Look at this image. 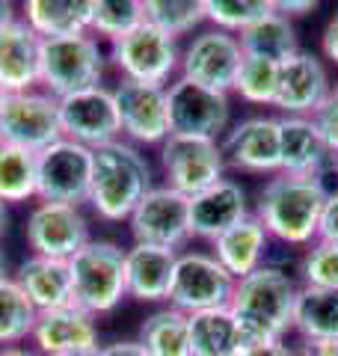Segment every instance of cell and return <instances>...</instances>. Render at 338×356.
Returning a JSON list of instances; mask_svg holds the SVG:
<instances>
[{"instance_id":"cell-43","label":"cell","mask_w":338,"mask_h":356,"mask_svg":"<svg viewBox=\"0 0 338 356\" xmlns=\"http://www.w3.org/2000/svg\"><path fill=\"white\" fill-rule=\"evenodd\" d=\"M318 6H321L318 0H276V9H279L282 15H288L291 21H294V18H306V15H312Z\"/></svg>"},{"instance_id":"cell-29","label":"cell","mask_w":338,"mask_h":356,"mask_svg":"<svg viewBox=\"0 0 338 356\" xmlns=\"http://www.w3.org/2000/svg\"><path fill=\"white\" fill-rule=\"evenodd\" d=\"M294 336L338 341V288L300 285L294 306Z\"/></svg>"},{"instance_id":"cell-10","label":"cell","mask_w":338,"mask_h":356,"mask_svg":"<svg viewBox=\"0 0 338 356\" xmlns=\"http://www.w3.org/2000/svg\"><path fill=\"white\" fill-rule=\"evenodd\" d=\"M56 140H63L60 102L51 92L30 89V92L6 95L0 110V143L39 154Z\"/></svg>"},{"instance_id":"cell-1","label":"cell","mask_w":338,"mask_h":356,"mask_svg":"<svg viewBox=\"0 0 338 356\" xmlns=\"http://www.w3.org/2000/svg\"><path fill=\"white\" fill-rule=\"evenodd\" d=\"M297 294L300 280L273 261L234 282L229 312L238 321L243 344L288 339L294 332Z\"/></svg>"},{"instance_id":"cell-4","label":"cell","mask_w":338,"mask_h":356,"mask_svg":"<svg viewBox=\"0 0 338 356\" xmlns=\"http://www.w3.org/2000/svg\"><path fill=\"white\" fill-rule=\"evenodd\" d=\"M107 54L92 33L63 39H42V63H39V86L54 98H65L83 89L104 86Z\"/></svg>"},{"instance_id":"cell-42","label":"cell","mask_w":338,"mask_h":356,"mask_svg":"<svg viewBox=\"0 0 338 356\" xmlns=\"http://www.w3.org/2000/svg\"><path fill=\"white\" fill-rule=\"evenodd\" d=\"M294 356H338V341H321V339H294L291 341Z\"/></svg>"},{"instance_id":"cell-51","label":"cell","mask_w":338,"mask_h":356,"mask_svg":"<svg viewBox=\"0 0 338 356\" xmlns=\"http://www.w3.org/2000/svg\"><path fill=\"white\" fill-rule=\"evenodd\" d=\"M332 175L338 178V154H335V158H332Z\"/></svg>"},{"instance_id":"cell-21","label":"cell","mask_w":338,"mask_h":356,"mask_svg":"<svg viewBox=\"0 0 338 356\" xmlns=\"http://www.w3.org/2000/svg\"><path fill=\"white\" fill-rule=\"evenodd\" d=\"M279 172L323 178L332 172V154L318 137L312 119L279 116Z\"/></svg>"},{"instance_id":"cell-25","label":"cell","mask_w":338,"mask_h":356,"mask_svg":"<svg viewBox=\"0 0 338 356\" xmlns=\"http://www.w3.org/2000/svg\"><path fill=\"white\" fill-rule=\"evenodd\" d=\"M15 282L39 312L60 309V306L72 303V270H69V261L27 255V259L18 264V270H15Z\"/></svg>"},{"instance_id":"cell-44","label":"cell","mask_w":338,"mask_h":356,"mask_svg":"<svg viewBox=\"0 0 338 356\" xmlns=\"http://www.w3.org/2000/svg\"><path fill=\"white\" fill-rule=\"evenodd\" d=\"M98 356H149L143 350V344L137 339H125V341H113V344H101Z\"/></svg>"},{"instance_id":"cell-46","label":"cell","mask_w":338,"mask_h":356,"mask_svg":"<svg viewBox=\"0 0 338 356\" xmlns=\"http://www.w3.org/2000/svg\"><path fill=\"white\" fill-rule=\"evenodd\" d=\"M0 356H39L33 348H21V344H13V348H0Z\"/></svg>"},{"instance_id":"cell-13","label":"cell","mask_w":338,"mask_h":356,"mask_svg":"<svg viewBox=\"0 0 338 356\" xmlns=\"http://www.w3.org/2000/svg\"><path fill=\"white\" fill-rule=\"evenodd\" d=\"M225 172L261 175L270 178L279 172V116L258 113L241 122H232L220 140Z\"/></svg>"},{"instance_id":"cell-32","label":"cell","mask_w":338,"mask_h":356,"mask_svg":"<svg viewBox=\"0 0 338 356\" xmlns=\"http://www.w3.org/2000/svg\"><path fill=\"white\" fill-rule=\"evenodd\" d=\"M39 309L30 303V297L21 291L18 282L9 280L0 282V348H13L33 336Z\"/></svg>"},{"instance_id":"cell-47","label":"cell","mask_w":338,"mask_h":356,"mask_svg":"<svg viewBox=\"0 0 338 356\" xmlns=\"http://www.w3.org/2000/svg\"><path fill=\"white\" fill-rule=\"evenodd\" d=\"M6 232H9V208L0 202V238H3Z\"/></svg>"},{"instance_id":"cell-28","label":"cell","mask_w":338,"mask_h":356,"mask_svg":"<svg viewBox=\"0 0 338 356\" xmlns=\"http://www.w3.org/2000/svg\"><path fill=\"white\" fill-rule=\"evenodd\" d=\"M190 318V356H238L241 327L229 309L196 312Z\"/></svg>"},{"instance_id":"cell-39","label":"cell","mask_w":338,"mask_h":356,"mask_svg":"<svg viewBox=\"0 0 338 356\" xmlns=\"http://www.w3.org/2000/svg\"><path fill=\"white\" fill-rule=\"evenodd\" d=\"M318 241L338 243V187H332V191L326 193L321 222H318Z\"/></svg>"},{"instance_id":"cell-17","label":"cell","mask_w":338,"mask_h":356,"mask_svg":"<svg viewBox=\"0 0 338 356\" xmlns=\"http://www.w3.org/2000/svg\"><path fill=\"white\" fill-rule=\"evenodd\" d=\"M113 102L119 110V125L125 143L137 146H163L169 131V107L166 86H149L119 81L113 86Z\"/></svg>"},{"instance_id":"cell-23","label":"cell","mask_w":338,"mask_h":356,"mask_svg":"<svg viewBox=\"0 0 338 356\" xmlns=\"http://www.w3.org/2000/svg\"><path fill=\"white\" fill-rule=\"evenodd\" d=\"M42 39L27 27L24 18L0 30V86L13 92H30L39 86Z\"/></svg>"},{"instance_id":"cell-6","label":"cell","mask_w":338,"mask_h":356,"mask_svg":"<svg viewBox=\"0 0 338 356\" xmlns=\"http://www.w3.org/2000/svg\"><path fill=\"white\" fill-rule=\"evenodd\" d=\"M110 63L116 65L119 81L169 86L178 77L182 48L172 36H166L149 21H143L128 36L110 42Z\"/></svg>"},{"instance_id":"cell-15","label":"cell","mask_w":338,"mask_h":356,"mask_svg":"<svg viewBox=\"0 0 338 356\" xmlns=\"http://www.w3.org/2000/svg\"><path fill=\"white\" fill-rule=\"evenodd\" d=\"M24 238L33 255L56 261H72L77 252L92 238H89V220L81 208L60 205V202H39L27 214Z\"/></svg>"},{"instance_id":"cell-52","label":"cell","mask_w":338,"mask_h":356,"mask_svg":"<svg viewBox=\"0 0 338 356\" xmlns=\"http://www.w3.org/2000/svg\"><path fill=\"white\" fill-rule=\"evenodd\" d=\"M332 92L338 95V77H335V83H332Z\"/></svg>"},{"instance_id":"cell-40","label":"cell","mask_w":338,"mask_h":356,"mask_svg":"<svg viewBox=\"0 0 338 356\" xmlns=\"http://www.w3.org/2000/svg\"><path fill=\"white\" fill-rule=\"evenodd\" d=\"M238 356H294V348H291L288 339L250 341V344H241V353Z\"/></svg>"},{"instance_id":"cell-7","label":"cell","mask_w":338,"mask_h":356,"mask_svg":"<svg viewBox=\"0 0 338 356\" xmlns=\"http://www.w3.org/2000/svg\"><path fill=\"white\" fill-rule=\"evenodd\" d=\"M232 294H234V276L211 252L202 250L178 252L166 306L184 312V315H196V312L229 309Z\"/></svg>"},{"instance_id":"cell-8","label":"cell","mask_w":338,"mask_h":356,"mask_svg":"<svg viewBox=\"0 0 338 356\" xmlns=\"http://www.w3.org/2000/svg\"><path fill=\"white\" fill-rule=\"evenodd\" d=\"M166 107L169 131L178 137H202L220 143L225 131L232 128V95L184 81V77H175L166 86Z\"/></svg>"},{"instance_id":"cell-49","label":"cell","mask_w":338,"mask_h":356,"mask_svg":"<svg viewBox=\"0 0 338 356\" xmlns=\"http://www.w3.org/2000/svg\"><path fill=\"white\" fill-rule=\"evenodd\" d=\"M56 356H98V350H77V353H56Z\"/></svg>"},{"instance_id":"cell-12","label":"cell","mask_w":338,"mask_h":356,"mask_svg":"<svg viewBox=\"0 0 338 356\" xmlns=\"http://www.w3.org/2000/svg\"><path fill=\"white\" fill-rule=\"evenodd\" d=\"M241 63H243L241 39L232 36V33L208 27V30H199L196 36H190L187 48L182 51L178 77L232 95Z\"/></svg>"},{"instance_id":"cell-37","label":"cell","mask_w":338,"mask_h":356,"mask_svg":"<svg viewBox=\"0 0 338 356\" xmlns=\"http://www.w3.org/2000/svg\"><path fill=\"white\" fill-rule=\"evenodd\" d=\"M300 285L306 288H338V243L314 241L303 250L300 259Z\"/></svg>"},{"instance_id":"cell-24","label":"cell","mask_w":338,"mask_h":356,"mask_svg":"<svg viewBox=\"0 0 338 356\" xmlns=\"http://www.w3.org/2000/svg\"><path fill=\"white\" fill-rule=\"evenodd\" d=\"M270 247H273V238L267 235L264 222L255 214H250L211 243V255L234 276V282H238L270 261Z\"/></svg>"},{"instance_id":"cell-22","label":"cell","mask_w":338,"mask_h":356,"mask_svg":"<svg viewBox=\"0 0 338 356\" xmlns=\"http://www.w3.org/2000/svg\"><path fill=\"white\" fill-rule=\"evenodd\" d=\"M175 264H178V250L131 243L125 250L128 297H134L137 303H166Z\"/></svg>"},{"instance_id":"cell-20","label":"cell","mask_w":338,"mask_h":356,"mask_svg":"<svg viewBox=\"0 0 338 356\" xmlns=\"http://www.w3.org/2000/svg\"><path fill=\"white\" fill-rule=\"evenodd\" d=\"M33 350L39 356L56 353H77V350H98V324L95 315H89L81 306H60L39 312L36 327H33Z\"/></svg>"},{"instance_id":"cell-50","label":"cell","mask_w":338,"mask_h":356,"mask_svg":"<svg viewBox=\"0 0 338 356\" xmlns=\"http://www.w3.org/2000/svg\"><path fill=\"white\" fill-rule=\"evenodd\" d=\"M6 95H9V92H6L3 86H0V110H3V102H6Z\"/></svg>"},{"instance_id":"cell-38","label":"cell","mask_w":338,"mask_h":356,"mask_svg":"<svg viewBox=\"0 0 338 356\" xmlns=\"http://www.w3.org/2000/svg\"><path fill=\"white\" fill-rule=\"evenodd\" d=\"M309 119H312L314 131H318V137L323 140V146L330 149V154L335 158L338 154V95L332 92Z\"/></svg>"},{"instance_id":"cell-9","label":"cell","mask_w":338,"mask_h":356,"mask_svg":"<svg viewBox=\"0 0 338 356\" xmlns=\"http://www.w3.org/2000/svg\"><path fill=\"white\" fill-rule=\"evenodd\" d=\"M92 149L72 140H56L36 154V196L39 202H60L81 208L89 199Z\"/></svg>"},{"instance_id":"cell-3","label":"cell","mask_w":338,"mask_h":356,"mask_svg":"<svg viewBox=\"0 0 338 356\" xmlns=\"http://www.w3.org/2000/svg\"><path fill=\"white\" fill-rule=\"evenodd\" d=\"M154 187L149 158L125 140L92 149L89 199L92 211L107 222H128L134 208Z\"/></svg>"},{"instance_id":"cell-16","label":"cell","mask_w":338,"mask_h":356,"mask_svg":"<svg viewBox=\"0 0 338 356\" xmlns=\"http://www.w3.org/2000/svg\"><path fill=\"white\" fill-rule=\"evenodd\" d=\"M60 102V131L65 140L81 143L86 149H101L122 140L119 110L113 102V89L95 86L83 92L56 98Z\"/></svg>"},{"instance_id":"cell-19","label":"cell","mask_w":338,"mask_h":356,"mask_svg":"<svg viewBox=\"0 0 338 356\" xmlns=\"http://www.w3.org/2000/svg\"><path fill=\"white\" fill-rule=\"evenodd\" d=\"M187 214H190V238L214 243L223 232H229L232 226H238L241 220L250 217L252 208L246 187L238 178H223L208 191L190 196Z\"/></svg>"},{"instance_id":"cell-26","label":"cell","mask_w":338,"mask_h":356,"mask_svg":"<svg viewBox=\"0 0 338 356\" xmlns=\"http://www.w3.org/2000/svg\"><path fill=\"white\" fill-rule=\"evenodd\" d=\"M95 0H27L24 21L39 39L81 36L92 27Z\"/></svg>"},{"instance_id":"cell-48","label":"cell","mask_w":338,"mask_h":356,"mask_svg":"<svg viewBox=\"0 0 338 356\" xmlns=\"http://www.w3.org/2000/svg\"><path fill=\"white\" fill-rule=\"evenodd\" d=\"M3 280H9V267H6V255H3V250H0V282Z\"/></svg>"},{"instance_id":"cell-31","label":"cell","mask_w":338,"mask_h":356,"mask_svg":"<svg viewBox=\"0 0 338 356\" xmlns=\"http://www.w3.org/2000/svg\"><path fill=\"white\" fill-rule=\"evenodd\" d=\"M36 196V154L0 143V202L21 205Z\"/></svg>"},{"instance_id":"cell-11","label":"cell","mask_w":338,"mask_h":356,"mask_svg":"<svg viewBox=\"0 0 338 356\" xmlns=\"http://www.w3.org/2000/svg\"><path fill=\"white\" fill-rule=\"evenodd\" d=\"M161 170L166 175V187L190 199L225 178L223 149L217 140L169 134L161 146Z\"/></svg>"},{"instance_id":"cell-5","label":"cell","mask_w":338,"mask_h":356,"mask_svg":"<svg viewBox=\"0 0 338 356\" xmlns=\"http://www.w3.org/2000/svg\"><path fill=\"white\" fill-rule=\"evenodd\" d=\"M72 303L89 315H107L128 297L125 250L113 241H89L69 261Z\"/></svg>"},{"instance_id":"cell-14","label":"cell","mask_w":338,"mask_h":356,"mask_svg":"<svg viewBox=\"0 0 338 356\" xmlns=\"http://www.w3.org/2000/svg\"><path fill=\"white\" fill-rule=\"evenodd\" d=\"M190 199L175 193L166 184H154L143 202L134 208L128 217V232L134 243H149V247H166V250H182L190 241V214H187Z\"/></svg>"},{"instance_id":"cell-45","label":"cell","mask_w":338,"mask_h":356,"mask_svg":"<svg viewBox=\"0 0 338 356\" xmlns=\"http://www.w3.org/2000/svg\"><path fill=\"white\" fill-rule=\"evenodd\" d=\"M13 21H18V13H15V3H9V0H0V30L9 27Z\"/></svg>"},{"instance_id":"cell-35","label":"cell","mask_w":338,"mask_h":356,"mask_svg":"<svg viewBox=\"0 0 338 356\" xmlns=\"http://www.w3.org/2000/svg\"><path fill=\"white\" fill-rule=\"evenodd\" d=\"M273 0H205V24L241 36L258 18L273 13Z\"/></svg>"},{"instance_id":"cell-33","label":"cell","mask_w":338,"mask_h":356,"mask_svg":"<svg viewBox=\"0 0 338 356\" xmlns=\"http://www.w3.org/2000/svg\"><path fill=\"white\" fill-rule=\"evenodd\" d=\"M143 18L178 42L205 24V0H143Z\"/></svg>"},{"instance_id":"cell-41","label":"cell","mask_w":338,"mask_h":356,"mask_svg":"<svg viewBox=\"0 0 338 356\" xmlns=\"http://www.w3.org/2000/svg\"><path fill=\"white\" fill-rule=\"evenodd\" d=\"M321 57L323 63L338 69V13L330 15V21H326V27L321 33Z\"/></svg>"},{"instance_id":"cell-36","label":"cell","mask_w":338,"mask_h":356,"mask_svg":"<svg viewBox=\"0 0 338 356\" xmlns=\"http://www.w3.org/2000/svg\"><path fill=\"white\" fill-rule=\"evenodd\" d=\"M143 21V0H95L89 33L95 39L101 36L107 42H116L128 36L131 30H137Z\"/></svg>"},{"instance_id":"cell-2","label":"cell","mask_w":338,"mask_h":356,"mask_svg":"<svg viewBox=\"0 0 338 356\" xmlns=\"http://www.w3.org/2000/svg\"><path fill=\"white\" fill-rule=\"evenodd\" d=\"M326 193L330 187L323 178L276 172L264 178L252 214L264 222L267 235L276 243L291 250H309L318 241V222Z\"/></svg>"},{"instance_id":"cell-18","label":"cell","mask_w":338,"mask_h":356,"mask_svg":"<svg viewBox=\"0 0 338 356\" xmlns=\"http://www.w3.org/2000/svg\"><path fill=\"white\" fill-rule=\"evenodd\" d=\"M332 77L321 54L297 51L291 60L279 65V83H276V102L273 110L279 116H312L326 98L332 95Z\"/></svg>"},{"instance_id":"cell-27","label":"cell","mask_w":338,"mask_h":356,"mask_svg":"<svg viewBox=\"0 0 338 356\" xmlns=\"http://www.w3.org/2000/svg\"><path fill=\"white\" fill-rule=\"evenodd\" d=\"M238 39H241V48H243L246 57H261V60H270L276 65L291 60L300 51L294 21H291L288 15H282L276 6H273V13L258 18L252 27H246Z\"/></svg>"},{"instance_id":"cell-30","label":"cell","mask_w":338,"mask_h":356,"mask_svg":"<svg viewBox=\"0 0 338 356\" xmlns=\"http://www.w3.org/2000/svg\"><path fill=\"white\" fill-rule=\"evenodd\" d=\"M137 341L149 356H190V318L172 306H161L143 318Z\"/></svg>"},{"instance_id":"cell-34","label":"cell","mask_w":338,"mask_h":356,"mask_svg":"<svg viewBox=\"0 0 338 356\" xmlns=\"http://www.w3.org/2000/svg\"><path fill=\"white\" fill-rule=\"evenodd\" d=\"M276 83H279V65L261 60V57H246L234 77L232 95H238L250 107H273L276 102Z\"/></svg>"}]
</instances>
